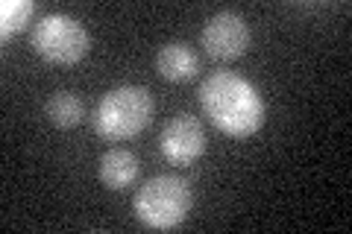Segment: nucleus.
<instances>
[{"label": "nucleus", "mask_w": 352, "mask_h": 234, "mask_svg": "<svg viewBox=\"0 0 352 234\" xmlns=\"http://www.w3.org/2000/svg\"><path fill=\"white\" fill-rule=\"evenodd\" d=\"M200 106L206 117L229 138H250L264 126L267 106L247 76L214 71L200 82Z\"/></svg>", "instance_id": "nucleus-1"}, {"label": "nucleus", "mask_w": 352, "mask_h": 234, "mask_svg": "<svg viewBox=\"0 0 352 234\" xmlns=\"http://www.w3.org/2000/svg\"><path fill=\"white\" fill-rule=\"evenodd\" d=\"M194 196H191V185L182 176L173 173H162L153 176L132 196V214L141 226L156 229V231H170L179 229L185 217L191 214Z\"/></svg>", "instance_id": "nucleus-2"}, {"label": "nucleus", "mask_w": 352, "mask_h": 234, "mask_svg": "<svg viewBox=\"0 0 352 234\" xmlns=\"http://www.w3.org/2000/svg\"><path fill=\"white\" fill-rule=\"evenodd\" d=\"M156 103L144 85H118L94 108V129L106 141H129L150 124Z\"/></svg>", "instance_id": "nucleus-3"}, {"label": "nucleus", "mask_w": 352, "mask_h": 234, "mask_svg": "<svg viewBox=\"0 0 352 234\" xmlns=\"http://www.w3.org/2000/svg\"><path fill=\"white\" fill-rule=\"evenodd\" d=\"M32 50H36L44 62L53 65H76L88 56L91 47V36L82 27V21L65 12L41 15L36 30H32Z\"/></svg>", "instance_id": "nucleus-4"}, {"label": "nucleus", "mask_w": 352, "mask_h": 234, "mask_svg": "<svg viewBox=\"0 0 352 234\" xmlns=\"http://www.w3.org/2000/svg\"><path fill=\"white\" fill-rule=\"evenodd\" d=\"M200 44H203V50L217 62H232V59H238V56H244L247 47H250L247 18L241 12H232V9L214 12L203 24Z\"/></svg>", "instance_id": "nucleus-5"}, {"label": "nucleus", "mask_w": 352, "mask_h": 234, "mask_svg": "<svg viewBox=\"0 0 352 234\" xmlns=\"http://www.w3.org/2000/svg\"><path fill=\"white\" fill-rule=\"evenodd\" d=\"M159 150L170 164H194L206 152V132L194 115H179L164 124L159 135Z\"/></svg>", "instance_id": "nucleus-6"}, {"label": "nucleus", "mask_w": 352, "mask_h": 234, "mask_svg": "<svg viewBox=\"0 0 352 234\" xmlns=\"http://www.w3.org/2000/svg\"><path fill=\"white\" fill-rule=\"evenodd\" d=\"M156 71L162 80H168V82H185V80H194L197 76L200 59H197V53L185 41H168V44H162L156 53Z\"/></svg>", "instance_id": "nucleus-7"}, {"label": "nucleus", "mask_w": 352, "mask_h": 234, "mask_svg": "<svg viewBox=\"0 0 352 234\" xmlns=\"http://www.w3.org/2000/svg\"><path fill=\"white\" fill-rule=\"evenodd\" d=\"M138 159L135 152H129L124 147H115L100 155V167H97V176L109 191H126V187L135 185L138 179Z\"/></svg>", "instance_id": "nucleus-8"}, {"label": "nucleus", "mask_w": 352, "mask_h": 234, "mask_svg": "<svg viewBox=\"0 0 352 234\" xmlns=\"http://www.w3.org/2000/svg\"><path fill=\"white\" fill-rule=\"evenodd\" d=\"M47 117H50L53 126L71 129V126H76L85 117V106H82V100L76 97V94L59 91V94H53L47 100Z\"/></svg>", "instance_id": "nucleus-9"}, {"label": "nucleus", "mask_w": 352, "mask_h": 234, "mask_svg": "<svg viewBox=\"0 0 352 234\" xmlns=\"http://www.w3.org/2000/svg\"><path fill=\"white\" fill-rule=\"evenodd\" d=\"M32 12H36L32 0H3V3H0V36L9 38V36H15V32H21L30 24Z\"/></svg>", "instance_id": "nucleus-10"}]
</instances>
